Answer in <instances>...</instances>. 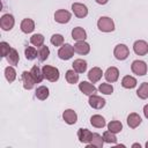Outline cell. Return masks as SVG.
Here are the masks:
<instances>
[{"instance_id": "obj_12", "label": "cell", "mask_w": 148, "mask_h": 148, "mask_svg": "<svg viewBox=\"0 0 148 148\" xmlns=\"http://www.w3.org/2000/svg\"><path fill=\"white\" fill-rule=\"evenodd\" d=\"M88 103H89V105H90L92 109L99 110V109L104 108V105H105V99H104L103 97H101V96L94 94V95H90V96H89Z\"/></svg>"}, {"instance_id": "obj_34", "label": "cell", "mask_w": 148, "mask_h": 148, "mask_svg": "<svg viewBox=\"0 0 148 148\" xmlns=\"http://www.w3.org/2000/svg\"><path fill=\"white\" fill-rule=\"evenodd\" d=\"M24 56L28 60H34V59L38 58V51L34 46H28L24 50Z\"/></svg>"}, {"instance_id": "obj_42", "label": "cell", "mask_w": 148, "mask_h": 148, "mask_svg": "<svg viewBox=\"0 0 148 148\" xmlns=\"http://www.w3.org/2000/svg\"><path fill=\"white\" fill-rule=\"evenodd\" d=\"M146 148H148V141L146 142Z\"/></svg>"}, {"instance_id": "obj_17", "label": "cell", "mask_w": 148, "mask_h": 148, "mask_svg": "<svg viewBox=\"0 0 148 148\" xmlns=\"http://www.w3.org/2000/svg\"><path fill=\"white\" fill-rule=\"evenodd\" d=\"M103 145H104L103 136L98 133H92L91 141L89 143H87V148H102Z\"/></svg>"}, {"instance_id": "obj_41", "label": "cell", "mask_w": 148, "mask_h": 148, "mask_svg": "<svg viewBox=\"0 0 148 148\" xmlns=\"http://www.w3.org/2000/svg\"><path fill=\"white\" fill-rule=\"evenodd\" d=\"M132 148H141V145H140V143H138V142H135V143H133V145H132Z\"/></svg>"}, {"instance_id": "obj_4", "label": "cell", "mask_w": 148, "mask_h": 148, "mask_svg": "<svg viewBox=\"0 0 148 148\" xmlns=\"http://www.w3.org/2000/svg\"><path fill=\"white\" fill-rule=\"evenodd\" d=\"M131 69L132 72L138 75V76H143L147 74V71H148V67H147V64L143 61V60H134L131 65Z\"/></svg>"}, {"instance_id": "obj_9", "label": "cell", "mask_w": 148, "mask_h": 148, "mask_svg": "<svg viewBox=\"0 0 148 148\" xmlns=\"http://www.w3.org/2000/svg\"><path fill=\"white\" fill-rule=\"evenodd\" d=\"M72 10L74 13V15L79 18H83L88 15V8L86 5L80 3V2H74L72 5Z\"/></svg>"}, {"instance_id": "obj_18", "label": "cell", "mask_w": 148, "mask_h": 148, "mask_svg": "<svg viewBox=\"0 0 148 148\" xmlns=\"http://www.w3.org/2000/svg\"><path fill=\"white\" fill-rule=\"evenodd\" d=\"M103 72L99 67H92L89 72H88V79L91 83H96L102 79Z\"/></svg>"}, {"instance_id": "obj_23", "label": "cell", "mask_w": 148, "mask_h": 148, "mask_svg": "<svg viewBox=\"0 0 148 148\" xmlns=\"http://www.w3.org/2000/svg\"><path fill=\"white\" fill-rule=\"evenodd\" d=\"M72 66H73V69H74L76 73H79V74L84 73V72L87 71V67H88L87 61L83 60V59H75V60L73 61Z\"/></svg>"}, {"instance_id": "obj_36", "label": "cell", "mask_w": 148, "mask_h": 148, "mask_svg": "<svg viewBox=\"0 0 148 148\" xmlns=\"http://www.w3.org/2000/svg\"><path fill=\"white\" fill-rule=\"evenodd\" d=\"M51 44L54 45V46H61L64 44V36L60 35V34H54L51 36V39H50Z\"/></svg>"}, {"instance_id": "obj_3", "label": "cell", "mask_w": 148, "mask_h": 148, "mask_svg": "<svg viewBox=\"0 0 148 148\" xmlns=\"http://www.w3.org/2000/svg\"><path fill=\"white\" fill-rule=\"evenodd\" d=\"M74 46H72L71 44L66 43V44H62L60 46V49L58 50V57L61 59V60H69L73 56H74Z\"/></svg>"}, {"instance_id": "obj_10", "label": "cell", "mask_w": 148, "mask_h": 148, "mask_svg": "<svg viewBox=\"0 0 148 148\" xmlns=\"http://www.w3.org/2000/svg\"><path fill=\"white\" fill-rule=\"evenodd\" d=\"M22 82H23V88L27 89V90L32 89V88L35 87V84L37 83V82L35 81V79L32 77L30 71H29V72H28V71L22 72Z\"/></svg>"}, {"instance_id": "obj_26", "label": "cell", "mask_w": 148, "mask_h": 148, "mask_svg": "<svg viewBox=\"0 0 148 148\" xmlns=\"http://www.w3.org/2000/svg\"><path fill=\"white\" fill-rule=\"evenodd\" d=\"M30 73H31V75H32V77L35 79V81L37 82V83H40L42 81H43V79H44V75H43V71L37 66V65H34L32 67H31V69H30Z\"/></svg>"}, {"instance_id": "obj_33", "label": "cell", "mask_w": 148, "mask_h": 148, "mask_svg": "<svg viewBox=\"0 0 148 148\" xmlns=\"http://www.w3.org/2000/svg\"><path fill=\"white\" fill-rule=\"evenodd\" d=\"M103 140H104V142H106V143H113V145H116L117 143V136H116V133H113V132H111V131H105L104 133H103Z\"/></svg>"}, {"instance_id": "obj_21", "label": "cell", "mask_w": 148, "mask_h": 148, "mask_svg": "<svg viewBox=\"0 0 148 148\" xmlns=\"http://www.w3.org/2000/svg\"><path fill=\"white\" fill-rule=\"evenodd\" d=\"M138 84V81L134 76L132 75H125L123 79H121V86L125 88V89H133L135 88Z\"/></svg>"}, {"instance_id": "obj_32", "label": "cell", "mask_w": 148, "mask_h": 148, "mask_svg": "<svg viewBox=\"0 0 148 148\" xmlns=\"http://www.w3.org/2000/svg\"><path fill=\"white\" fill-rule=\"evenodd\" d=\"M108 130L109 131H111V132H113V133H120L121 132V130H123V124L119 121V120H111L108 125Z\"/></svg>"}, {"instance_id": "obj_29", "label": "cell", "mask_w": 148, "mask_h": 148, "mask_svg": "<svg viewBox=\"0 0 148 148\" xmlns=\"http://www.w3.org/2000/svg\"><path fill=\"white\" fill-rule=\"evenodd\" d=\"M65 77L69 84H74V83H77L79 81V73H76L74 69H68L65 74Z\"/></svg>"}, {"instance_id": "obj_16", "label": "cell", "mask_w": 148, "mask_h": 148, "mask_svg": "<svg viewBox=\"0 0 148 148\" xmlns=\"http://www.w3.org/2000/svg\"><path fill=\"white\" fill-rule=\"evenodd\" d=\"M91 138H92V133L87 130V128H79L77 131V139L81 143H89L91 141Z\"/></svg>"}, {"instance_id": "obj_31", "label": "cell", "mask_w": 148, "mask_h": 148, "mask_svg": "<svg viewBox=\"0 0 148 148\" xmlns=\"http://www.w3.org/2000/svg\"><path fill=\"white\" fill-rule=\"evenodd\" d=\"M5 77H6V80L9 83L15 81V79H16V71H15V68L13 66H8V67L5 68Z\"/></svg>"}, {"instance_id": "obj_7", "label": "cell", "mask_w": 148, "mask_h": 148, "mask_svg": "<svg viewBox=\"0 0 148 148\" xmlns=\"http://www.w3.org/2000/svg\"><path fill=\"white\" fill-rule=\"evenodd\" d=\"M71 18H72V14L66 9H58L54 13V20L57 23L65 24V23H68Z\"/></svg>"}, {"instance_id": "obj_13", "label": "cell", "mask_w": 148, "mask_h": 148, "mask_svg": "<svg viewBox=\"0 0 148 148\" xmlns=\"http://www.w3.org/2000/svg\"><path fill=\"white\" fill-rule=\"evenodd\" d=\"M104 77H105V80H106L108 82H110V83L116 82V81L119 79V69H118L117 67H114V66L109 67V68L105 71V73H104Z\"/></svg>"}, {"instance_id": "obj_37", "label": "cell", "mask_w": 148, "mask_h": 148, "mask_svg": "<svg viewBox=\"0 0 148 148\" xmlns=\"http://www.w3.org/2000/svg\"><path fill=\"white\" fill-rule=\"evenodd\" d=\"M98 90L104 95H111L113 92V87L110 83H101L98 87Z\"/></svg>"}, {"instance_id": "obj_22", "label": "cell", "mask_w": 148, "mask_h": 148, "mask_svg": "<svg viewBox=\"0 0 148 148\" xmlns=\"http://www.w3.org/2000/svg\"><path fill=\"white\" fill-rule=\"evenodd\" d=\"M72 38L76 42L79 40H86L87 38V32L83 28L81 27H75L73 30H72Z\"/></svg>"}, {"instance_id": "obj_38", "label": "cell", "mask_w": 148, "mask_h": 148, "mask_svg": "<svg viewBox=\"0 0 148 148\" xmlns=\"http://www.w3.org/2000/svg\"><path fill=\"white\" fill-rule=\"evenodd\" d=\"M0 49H1V57L2 58H6L8 56V53L10 52L12 47L9 46V44L7 42H1L0 43Z\"/></svg>"}, {"instance_id": "obj_25", "label": "cell", "mask_w": 148, "mask_h": 148, "mask_svg": "<svg viewBox=\"0 0 148 148\" xmlns=\"http://www.w3.org/2000/svg\"><path fill=\"white\" fill-rule=\"evenodd\" d=\"M35 95H36V97H37L39 101H45V99L49 97V95H50V90H49V88L45 87V86H39V87L36 89Z\"/></svg>"}, {"instance_id": "obj_2", "label": "cell", "mask_w": 148, "mask_h": 148, "mask_svg": "<svg viewBox=\"0 0 148 148\" xmlns=\"http://www.w3.org/2000/svg\"><path fill=\"white\" fill-rule=\"evenodd\" d=\"M43 75H44V79H46L47 81L50 82H57L59 80V76H60V73H59V69L54 66H51V65H44L43 68Z\"/></svg>"}, {"instance_id": "obj_28", "label": "cell", "mask_w": 148, "mask_h": 148, "mask_svg": "<svg viewBox=\"0 0 148 148\" xmlns=\"http://www.w3.org/2000/svg\"><path fill=\"white\" fill-rule=\"evenodd\" d=\"M136 96L141 99H146L148 98V82H142L138 90H136Z\"/></svg>"}, {"instance_id": "obj_11", "label": "cell", "mask_w": 148, "mask_h": 148, "mask_svg": "<svg viewBox=\"0 0 148 148\" xmlns=\"http://www.w3.org/2000/svg\"><path fill=\"white\" fill-rule=\"evenodd\" d=\"M79 89L82 94L87 95V96H90V95H94L97 92V89L96 87L94 86V83H90L88 81H82L79 83Z\"/></svg>"}, {"instance_id": "obj_40", "label": "cell", "mask_w": 148, "mask_h": 148, "mask_svg": "<svg viewBox=\"0 0 148 148\" xmlns=\"http://www.w3.org/2000/svg\"><path fill=\"white\" fill-rule=\"evenodd\" d=\"M98 5H105V3H108L109 2V0H95Z\"/></svg>"}, {"instance_id": "obj_39", "label": "cell", "mask_w": 148, "mask_h": 148, "mask_svg": "<svg viewBox=\"0 0 148 148\" xmlns=\"http://www.w3.org/2000/svg\"><path fill=\"white\" fill-rule=\"evenodd\" d=\"M143 114H145V117L148 119V104H146V105L143 106Z\"/></svg>"}, {"instance_id": "obj_27", "label": "cell", "mask_w": 148, "mask_h": 148, "mask_svg": "<svg viewBox=\"0 0 148 148\" xmlns=\"http://www.w3.org/2000/svg\"><path fill=\"white\" fill-rule=\"evenodd\" d=\"M6 59H7V61H8L9 65H13V66L17 65V64H18V60H20L18 52H17L15 49L12 47V50H10V52L8 53V56L6 57Z\"/></svg>"}, {"instance_id": "obj_1", "label": "cell", "mask_w": 148, "mask_h": 148, "mask_svg": "<svg viewBox=\"0 0 148 148\" xmlns=\"http://www.w3.org/2000/svg\"><path fill=\"white\" fill-rule=\"evenodd\" d=\"M97 28L102 32H112L116 29L113 20L111 17H109V16L99 17L98 21H97Z\"/></svg>"}, {"instance_id": "obj_20", "label": "cell", "mask_w": 148, "mask_h": 148, "mask_svg": "<svg viewBox=\"0 0 148 148\" xmlns=\"http://www.w3.org/2000/svg\"><path fill=\"white\" fill-rule=\"evenodd\" d=\"M141 121H142V119L136 112H132L127 116V125L131 128H136L141 124Z\"/></svg>"}, {"instance_id": "obj_35", "label": "cell", "mask_w": 148, "mask_h": 148, "mask_svg": "<svg viewBox=\"0 0 148 148\" xmlns=\"http://www.w3.org/2000/svg\"><path fill=\"white\" fill-rule=\"evenodd\" d=\"M50 56V49L46 45H42L38 47V59L39 61H45Z\"/></svg>"}, {"instance_id": "obj_15", "label": "cell", "mask_w": 148, "mask_h": 148, "mask_svg": "<svg viewBox=\"0 0 148 148\" xmlns=\"http://www.w3.org/2000/svg\"><path fill=\"white\" fill-rule=\"evenodd\" d=\"M74 51L81 56L88 54L90 52V45L86 40H79L74 44Z\"/></svg>"}, {"instance_id": "obj_6", "label": "cell", "mask_w": 148, "mask_h": 148, "mask_svg": "<svg viewBox=\"0 0 148 148\" xmlns=\"http://www.w3.org/2000/svg\"><path fill=\"white\" fill-rule=\"evenodd\" d=\"M15 18L12 14H3L0 18V27L3 31H9L14 28Z\"/></svg>"}, {"instance_id": "obj_5", "label": "cell", "mask_w": 148, "mask_h": 148, "mask_svg": "<svg viewBox=\"0 0 148 148\" xmlns=\"http://www.w3.org/2000/svg\"><path fill=\"white\" fill-rule=\"evenodd\" d=\"M113 56L117 60H125L130 56V49L125 44H118L114 46Z\"/></svg>"}, {"instance_id": "obj_24", "label": "cell", "mask_w": 148, "mask_h": 148, "mask_svg": "<svg viewBox=\"0 0 148 148\" xmlns=\"http://www.w3.org/2000/svg\"><path fill=\"white\" fill-rule=\"evenodd\" d=\"M90 124L96 128H103L106 125L105 118L101 114H94L90 117Z\"/></svg>"}, {"instance_id": "obj_30", "label": "cell", "mask_w": 148, "mask_h": 148, "mask_svg": "<svg viewBox=\"0 0 148 148\" xmlns=\"http://www.w3.org/2000/svg\"><path fill=\"white\" fill-rule=\"evenodd\" d=\"M44 40H45V38L42 34H34L30 37V43L37 47H40L42 45H44Z\"/></svg>"}, {"instance_id": "obj_8", "label": "cell", "mask_w": 148, "mask_h": 148, "mask_svg": "<svg viewBox=\"0 0 148 148\" xmlns=\"http://www.w3.org/2000/svg\"><path fill=\"white\" fill-rule=\"evenodd\" d=\"M133 51L138 56H146L148 53V43L142 39L135 40L133 44Z\"/></svg>"}, {"instance_id": "obj_14", "label": "cell", "mask_w": 148, "mask_h": 148, "mask_svg": "<svg viewBox=\"0 0 148 148\" xmlns=\"http://www.w3.org/2000/svg\"><path fill=\"white\" fill-rule=\"evenodd\" d=\"M62 119L68 125H74L77 121V114L73 109H67L62 112Z\"/></svg>"}, {"instance_id": "obj_19", "label": "cell", "mask_w": 148, "mask_h": 148, "mask_svg": "<svg viewBox=\"0 0 148 148\" xmlns=\"http://www.w3.org/2000/svg\"><path fill=\"white\" fill-rule=\"evenodd\" d=\"M20 28H21L22 32L30 34V32H32L35 30V22L31 18H23L21 24H20Z\"/></svg>"}]
</instances>
